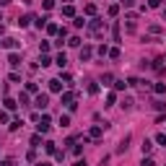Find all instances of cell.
I'll return each mask as SVG.
<instances>
[{
    "mask_svg": "<svg viewBox=\"0 0 166 166\" xmlns=\"http://www.w3.org/2000/svg\"><path fill=\"white\" fill-rule=\"evenodd\" d=\"M91 57V49H88V47H83V49H81V60H88Z\"/></svg>",
    "mask_w": 166,
    "mask_h": 166,
    "instance_id": "obj_4",
    "label": "cell"
},
{
    "mask_svg": "<svg viewBox=\"0 0 166 166\" xmlns=\"http://www.w3.org/2000/svg\"><path fill=\"white\" fill-rule=\"evenodd\" d=\"M37 107L39 109H47V94H39L37 96Z\"/></svg>",
    "mask_w": 166,
    "mask_h": 166,
    "instance_id": "obj_1",
    "label": "cell"
},
{
    "mask_svg": "<svg viewBox=\"0 0 166 166\" xmlns=\"http://www.w3.org/2000/svg\"><path fill=\"white\" fill-rule=\"evenodd\" d=\"M143 166H156V164H153L151 158H143Z\"/></svg>",
    "mask_w": 166,
    "mask_h": 166,
    "instance_id": "obj_11",
    "label": "cell"
},
{
    "mask_svg": "<svg viewBox=\"0 0 166 166\" xmlns=\"http://www.w3.org/2000/svg\"><path fill=\"white\" fill-rule=\"evenodd\" d=\"M5 107H8V109H16V107H18V104L13 101V99H5Z\"/></svg>",
    "mask_w": 166,
    "mask_h": 166,
    "instance_id": "obj_10",
    "label": "cell"
},
{
    "mask_svg": "<svg viewBox=\"0 0 166 166\" xmlns=\"http://www.w3.org/2000/svg\"><path fill=\"white\" fill-rule=\"evenodd\" d=\"M37 166H49V164H37Z\"/></svg>",
    "mask_w": 166,
    "mask_h": 166,
    "instance_id": "obj_14",
    "label": "cell"
},
{
    "mask_svg": "<svg viewBox=\"0 0 166 166\" xmlns=\"http://www.w3.org/2000/svg\"><path fill=\"white\" fill-rule=\"evenodd\" d=\"M164 16H166V11H164Z\"/></svg>",
    "mask_w": 166,
    "mask_h": 166,
    "instance_id": "obj_15",
    "label": "cell"
},
{
    "mask_svg": "<svg viewBox=\"0 0 166 166\" xmlns=\"http://www.w3.org/2000/svg\"><path fill=\"white\" fill-rule=\"evenodd\" d=\"M122 3H125V5H132V3H135V0H122Z\"/></svg>",
    "mask_w": 166,
    "mask_h": 166,
    "instance_id": "obj_13",
    "label": "cell"
},
{
    "mask_svg": "<svg viewBox=\"0 0 166 166\" xmlns=\"http://www.w3.org/2000/svg\"><path fill=\"white\" fill-rule=\"evenodd\" d=\"M88 29H91V31H99V29H101V18H94L88 24Z\"/></svg>",
    "mask_w": 166,
    "mask_h": 166,
    "instance_id": "obj_2",
    "label": "cell"
},
{
    "mask_svg": "<svg viewBox=\"0 0 166 166\" xmlns=\"http://www.w3.org/2000/svg\"><path fill=\"white\" fill-rule=\"evenodd\" d=\"M49 88L52 91H60V88H62V83H60V81H49Z\"/></svg>",
    "mask_w": 166,
    "mask_h": 166,
    "instance_id": "obj_5",
    "label": "cell"
},
{
    "mask_svg": "<svg viewBox=\"0 0 166 166\" xmlns=\"http://www.w3.org/2000/svg\"><path fill=\"white\" fill-rule=\"evenodd\" d=\"M60 125H62V127H68V125H70V117L62 114V117H60Z\"/></svg>",
    "mask_w": 166,
    "mask_h": 166,
    "instance_id": "obj_6",
    "label": "cell"
},
{
    "mask_svg": "<svg viewBox=\"0 0 166 166\" xmlns=\"http://www.w3.org/2000/svg\"><path fill=\"white\" fill-rule=\"evenodd\" d=\"M151 148H153V145H151V140H143V153H148Z\"/></svg>",
    "mask_w": 166,
    "mask_h": 166,
    "instance_id": "obj_9",
    "label": "cell"
},
{
    "mask_svg": "<svg viewBox=\"0 0 166 166\" xmlns=\"http://www.w3.org/2000/svg\"><path fill=\"white\" fill-rule=\"evenodd\" d=\"M8 60H11V65H13V68H18V65H21V62H18V55H11Z\"/></svg>",
    "mask_w": 166,
    "mask_h": 166,
    "instance_id": "obj_7",
    "label": "cell"
},
{
    "mask_svg": "<svg viewBox=\"0 0 166 166\" xmlns=\"http://www.w3.org/2000/svg\"><path fill=\"white\" fill-rule=\"evenodd\" d=\"M101 135V127H91V138H99Z\"/></svg>",
    "mask_w": 166,
    "mask_h": 166,
    "instance_id": "obj_8",
    "label": "cell"
},
{
    "mask_svg": "<svg viewBox=\"0 0 166 166\" xmlns=\"http://www.w3.org/2000/svg\"><path fill=\"white\" fill-rule=\"evenodd\" d=\"M0 166H13V161H3V164H0Z\"/></svg>",
    "mask_w": 166,
    "mask_h": 166,
    "instance_id": "obj_12",
    "label": "cell"
},
{
    "mask_svg": "<svg viewBox=\"0 0 166 166\" xmlns=\"http://www.w3.org/2000/svg\"><path fill=\"white\" fill-rule=\"evenodd\" d=\"M16 44H18V42H16V39H11V37L3 39V47H8V49H11V47H16Z\"/></svg>",
    "mask_w": 166,
    "mask_h": 166,
    "instance_id": "obj_3",
    "label": "cell"
}]
</instances>
